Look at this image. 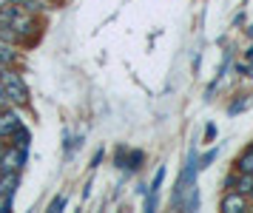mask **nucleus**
I'll use <instances>...</instances> for the list:
<instances>
[{"mask_svg":"<svg viewBox=\"0 0 253 213\" xmlns=\"http://www.w3.org/2000/svg\"><path fill=\"white\" fill-rule=\"evenodd\" d=\"M9 6V0H0V9H6Z\"/></svg>","mask_w":253,"mask_h":213,"instance_id":"dca6fc26","label":"nucleus"},{"mask_svg":"<svg viewBox=\"0 0 253 213\" xmlns=\"http://www.w3.org/2000/svg\"><path fill=\"white\" fill-rule=\"evenodd\" d=\"M0 85L6 88L9 105H14V108L29 105V85H26V80L20 77L17 68H0Z\"/></svg>","mask_w":253,"mask_h":213,"instance_id":"f257e3e1","label":"nucleus"},{"mask_svg":"<svg viewBox=\"0 0 253 213\" xmlns=\"http://www.w3.org/2000/svg\"><path fill=\"white\" fill-rule=\"evenodd\" d=\"M236 173H253V142L236 157Z\"/></svg>","mask_w":253,"mask_h":213,"instance_id":"6e6552de","label":"nucleus"},{"mask_svg":"<svg viewBox=\"0 0 253 213\" xmlns=\"http://www.w3.org/2000/svg\"><path fill=\"white\" fill-rule=\"evenodd\" d=\"M213 136H216V125H208L205 128V142H211Z\"/></svg>","mask_w":253,"mask_h":213,"instance_id":"ddd939ff","label":"nucleus"},{"mask_svg":"<svg viewBox=\"0 0 253 213\" xmlns=\"http://www.w3.org/2000/svg\"><path fill=\"white\" fill-rule=\"evenodd\" d=\"M233 191H239L242 196H251L253 193V173H236V179L228 182Z\"/></svg>","mask_w":253,"mask_h":213,"instance_id":"0eeeda50","label":"nucleus"},{"mask_svg":"<svg viewBox=\"0 0 253 213\" xmlns=\"http://www.w3.org/2000/svg\"><path fill=\"white\" fill-rule=\"evenodd\" d=\"M6 105H9V97H6V88L0 85V108H6Z\"/></svg>","mask_w":253,"mask_h":213,"instance_id":"4468645a","label":"nucleus"},{"mask_svg":"<svg viewBox=\"0 0 253 213\" xmlns=\"http://www.w3.org/2000/svg\"><path fill=\"white\" fill-rule=\"evenodd\" d=\"M142 162H145V154L137 151V148H120L114 154V165L123 170H139Z\"/></svg>","mask_w":253,"mask_h":213,"instance_id":"7ed1b4c3","label":"nucleus"},{"mask_svg":"<svg viewBox=\"0 0 253 213\" xmlns=\"http://www.w3.org/2000/svg\"><path fill=\"white\" fill-rule=\"evenodd\" d=\"M17 60H20V54H17L14 43L0 40V68H14L17 66Z\"/></svg>","mask_w":253,"mask_h":213,"instance_id":"423d86ee","label":"nucleus"},{"mask_svg":"<svg viewBox=\"0 0 253 213\" xmlns=\"http://www.w3.org/2000/svg\"><path fill=\"white\" fill-rule=\"evenodd\" d=\"M213 159H216V151H211V154H205V157L199 159V168H208V165H211Z\"/></svg>","mask_w":253,"mask_h":213,"instance_id":"9b49d317","label":"nucleus"},{"mask_svg":"<svg viewBox=\"0 0 253 213\" xmlns=\"http://www.w3.org/2000/svg\"><path fill=\"white\" fill-rule=\"evenodd\" d=\"M26 3H29V0H9V6H20V9H23Z\"/></svg>","mask_w":253,"mask_h":213,"instance_id":"2eb2a0df","label":"nucleus"},{"mask_svg":"<svg viewBox=\"0 0 253 213\" xmlns=\"http://www.w3.org/2000/svg\"><path fill=\"white\" fill-rule=\"evenodd\" d=\"M251 100H253V94H239V100L233 102V105H228V114H230V117H233V114L245 111V108L251 105Z\"/></svg>","mask_w":253,"mask_h":213,"instance_id":"9d476101","label":"nucleus"},{"mask_svg":"<svg viewBox=\"0 0 253 213\" xmlns=\"http://www.w3.org/2000/svg\"><path fill=\"white\" fill-rule=\"evenodd\" d=\"M20 125H23V120H20V114L14 111V105L0 108V139H9Z\"/></svg>","mask_w":253,"mask_h":213,"instance_id":"20e7f679","label":"nucleus"},{"mask_svg":"<svg viewBox=\"0 0 253 213\" xmlns=\"http://www.w3.org/2000/svg\"><path fill=\"white\" fill-rule=\"evenodd\" d=\"M225 213H242V211H248V196H242L239 191H230L222 196V205H219Z\"/></svg>","mask_w":253,"mask_h":213,"instance_id":"39448f33","label":"nucleus"},{"mask_svg":"<svg viewBox=\"0 0 253 213\" xmlns=\"http://www.w3.org/2000/svg\"><path fill=\"white\" fill-rule=\"evenodd\" d=\"M63 205H66V196H57L54 202L48 205V211H63Z\"/></svg>","mask_w":253,"mask_h":213,"instance_id":"f8f14e48","label":"nucleus"},{"mask_svg":"<svg viewBox=\"0 0 253 213\" xmlns=\"http://www.w3.org/2000/svg\"><path fill=\"white\" fill-rule=\"evenodd\" d=\"M6 142H9V145H17V148H29V142H32V131H29L26 125H20V128L6 139Z\"/></svg>","mask_w":253,"mask_h":213,"instance_id":"1a4fd4ad","label":"nucleus"},{"mask_svg":"<svg viewBox=\"0 0 253 213\" xmlns=\"http://www.w3.org/2000/svg\"><path fill=\"white\" fill-rule=\"evenodd\" d=\"M248 37H251V40H253V26H248Z\"/></svg>","mask_w":253,"mask_h":213,"instance_id":"f3484780","label":"nucleus"},{"mask_svg":"<svg viewBox=\"0 0 253 213\" xmlns=\"http://www.w3.org/2000/svg\"><path fill=\"white\" fill-rule=\"evenodd\" d=\"M26 159H29V148H17V145H9L3 148V154H0V170H14V173H20L26 168Z\"/></svg>","mask_w":253,"mask_h":213,"instance_id":"f03ea898","label":"nucleus"}]
</instances>
